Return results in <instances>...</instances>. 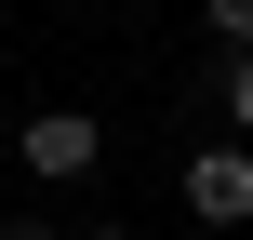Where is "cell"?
<instances>
[{
	"mask_svg": "<svg viewBox=\"0 0 253 240\" xmlns=\"http://www.w3.org/2000/svg\"><path fill=\"white\" fill-rule=\"evenodd\" d=\"M13 160H27V187H93L107 120H93V107H27V120H13Z\"/></svg>",
	"mask_w": 253,
	"mask_h": 240,
	"instance_id": "1",
	"label": "cell"
},
{
	"mask_svg": "<svg viewBox=\"0 0 253 240\" xmlns=\"http://www.w3.org/2000/svg\"><path fill=\"white\" fill-rule=\"evenodd\" d=\"M187 227H253V147L240 134L187 147Z\"/></svg>",
	"mask_w": 253,
	"mask_h": 240,
	"instance_id": "2",
	"label": "cell"
},
{
	"mask_svg": "<svg viewBox=\"0 0 253 240\" xmlns=\"http://www.w3.org/2000/svg\"><path fill=\"white\" fill-rule=\"evenodd\" d=\"M200 94L227 107V134H240V147H253V53H213V67H200Z\"/></svg>",
	"mask_w": 253,
	"mask_h": 240,
	"instance_id": "3",
	"label": "cell"
},
{
	"mask_svg": "<svg viewBox=\"0 0 253 240\" xmlns=\"http://www.w3.org/2000/svg\"><path fill=\"white\" fill-rule=\"evenodd\" d=\"M200 40L213 53H253V0H200Z\"/></svg>",
	"mask_w": 253,
	"mask_h": 240,
	"instance_id": "4",
	"label": "cell"
},
{
	"mask_svg": "<svg viewBox=\"0 0 253 240\" xmlns=\"http://www.w3.org/2000/svg\"><path fill=\"white\" fill-rule=\"evenodd\" d=\"M0 240H67V214H0Z\"/></svg>",
	"mask_w": 253,
	"mask_h": 240,
	"instance_id": "5",
	"label": "cell"
},
{
	"mask_svg": "<svg viewBox=\"0 0 253 240\" xmlns=\"http://www.w3.org/2000/svg\"><path fill=\"white\" fill-rule=\"evenodd\" d=\"M67 240H133V227H120V214H80V227H67Z\"/></svg>",
	"mask_w": 253,
	"mask_h": 240,
	"instance_id": "6",
	"label": "cell"
}]
</instances>
